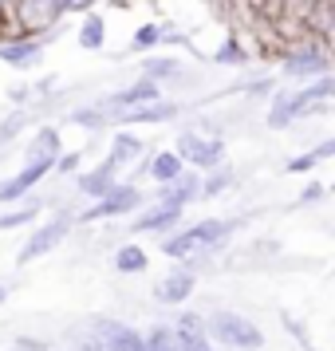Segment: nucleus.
I'll list each match as a JSON object with an SVG mask.
<instances>
[{
    "mask_svg": "<svg viewBox=\"0 0 335 351\" xmlns=\"http://www.w3.org/2000/svg\"><path fill=\"white\" fill-rule=\"evenodd\" d=\"M44 40L48 36H36V32H12L0 36V64L16 67V71H28V67L40 64V56H44Z\"/></svg>",
    "mask_w": 335,
    "mask_h": 351,
    "instance_id": "423d86ee",
    "label": "nucleus"
},
{
    "mask_svg": "<svg viewBox=\"0 0 335 351\" xmlns=\"http://www.w3.org/2000/svg\"><path fill=\"white\" fill-rule=\"evenodd\" d=\"M300 114H308V103H303V95L300 91H272V107H269V130H284V127H292Z\"/></svg>",
    "mask_w": 335,
    "mask_h": 351,
    "instance_id": "9d476101",
    "label": "nucleus"
},
{
    "mask_svg": "<svg viewBox=\"0 0 335 351\" xmlns=\"http://www.w3.org/2000/svg\"><path fill=\"white\" fill-rule=\"evenodd\" d=\"M182 213L186 209L174 206V202H154L142 217H134V233H170L182 225Z\"/></svg>",
    "mask_w": 335,
    "mask_h": 351,
    "instance_id": "9b49d317",
    "label": "nucleus"
},
{
    "mask_svg": "<svg viewBox=\"0 0 335 351\" xmlns=\"http://www.w3.org/2000/svg\"><path fill=\"white\" fill-rule=\"evenodd\" d=\"M146 265H150V256H146L142 245H119V253H114L119 276H138V272H146Z\"/></svg>",
    "mask_w": 335,
    "mask_h": 351,
    "instance_id": "f3484780",
    "label": "nucleus"
},
{
    "mask_svg": "<svg viewBox=\"0 0 335 351\" xmlns=\"http://www.w3.org/2000/svg\"><path fill=\"white\" fill-rule=\"evenodd\" d=\"M280 71H284L288 80H312V75H323V71H332V48H327L319 36H303V40H296V44L284 48Z\"/></svg>",
    "mask_w": 335,
    "mask_h": 351,
    "instance_id": "f03ea898",
    "label": "nucleus"
},
{
    "mask_svg": "<svg viewBox=\"0 0 335 351\" xmlns=\"http://www.w3.org/2000/svg\"><path fill=\"white\" fill-rule=\"evenodd\" d=\"M142 75L146 80H154V83L174 80V75H182V64H177L174 56H150V60L142 64Z\"/></svg>",
    "mask_w": 335,
    "mask_h": 351,
    "instance_id": "393cba45",
    "label": "nucleus"
},
{
    "mask_svg": "<svg viewBox=\"0 0 335 351\" xmlns=\"http://www.w3.org/2000/svg\"><path fill=\"white\" fill-rule=\"evenodd\" d=\"M71 225H75V217L71 213H55V217H48V221L36 229L32 237H28V245L20 249V265H32V261H40V256H48L55 245H64V237L71 233Z\"/></svg>",
    "mask_w": 335,
    "mask_h": 351,
    "instance_id": "39448f33",
    "label": "nucleus"
},
{
    "mask_svg": "<svg viewBox=\"0 0 335 351\" xmlns=\"http://www.w3.org/2000/svg\"><path fill=\"white\" fill-rule=\"evenodd\" d=\"M229 186H233V170L221 162V166L209 170V178H201V197H217V193H225Z\"/></svg>",
    "mask_w": 335,
    "mask_h": 351,
    "instance_id": "bb28decb",
    "label": "nucleus"
},
{
    "mask_svg": "<svg viewBox=\"0 0 335 351\" xmlns=\"http://www.w3.org/2000/svg\"><path fill=\"white\" fill-rule=\"evenodd\" d=\"M114 174H119V166H114L111 158H103L95 170H87V174H75V190H79L83 197H91V202H95V197H103V193H111V186L119 182Z\"/></svg>",
    "mask_w": 335,
    "mask_h": 351,
    "instance_id": "f8f14e48",
    "label": "nucleus"
},
{
    "mask_svg": "<svg viewBox=\"0 0 335 351\" xmlns=\"http://www.w3.org/2000/svg\"><path fill=\"white\" fill-rule=\"evenodd\" d=\"M323 186H319V182H312V186H303V193H300V202H316V197H323Z\"/></svg>",
    "mask_w": 335,
    "mask_h": 351,
    "instance_id": "4c0bfd02",
    "label": "nucleus"
},
{
    "mask_svg": "<svg viewBox=\"0 0 335 351\" xmlns=\"http://www.w3.org/2000/svg\"><path fill=\"white\" fill-rule=\"evenodd\" d=\"M71 123L83 127V130H103L107 127V111H103V107H75V111H71Z\"/></svg>",
    "mask_w": 335,
    "mask_h": 351,
    "instance_id": "cd10ccee",
    "label": "nucleus"
},
{
    "mask_svg": "<svg viewBox=\"0 0 335 351\" xmlns=\"http://www.w3.org/2000/svg\"><path fill=\"white\" fill-rule=\"evenodd\" d=\"M32 99V87L28 83H16V87H8V103H16V107H24Z\"/></svg>",
    "mask_w": 335,
    "mask_h": 351,
    "instance_id": "f704fd0d",
    "label": "nucleus"
},
{
    "mask_svg": "<svg viewBox=\"0 0 335 351\" xmlns=\"http://www.w3.org/2000/svg\"><path fill=\"white\" fill-rule=\"evenodd\" d=\"M177 103L170 99H154V103H142V107H134V111H123L119 114V123H166V119H177Z\"/></svg>",
    "mask_w": 335,
    "mask_h": 351,
    "instance_id": "2eb2a0df",
    "label": "nucleus"
},
{
    "mask_svg": "<svg viewBox=\"0 0 335 351\" xmlns=\"http://www.w3.org/2000/svg\"><path fill=\"white\" fill-rule=\"evenodd\" d=\"M83 150H67V154H55V170L51 174H79Z\"/></svg>",
    "mask_w": 335,
    "mask_h": 351,
    "instance_id": "7c9ffc66",
    "label": "nucleus"
},
{
    "mask_svg": "<svg viewBox=\"0 0 335 351\" xmlns=\"http://www.w3.org/2000/svg\"><path fill=\"white\" fill-rule=\"evenodd\" d=\"M0 4H4V12H8V16H12V4H16V0H0Z\"/></svg>",
    "mask_w": 335,
    "mask_h": 351,
    "instance_id": "a19ab883",
    "label": "nucleus"
},
{
    "mask_svg": "<svg viewBox=\"0 0 335 351\" xmlns=\"http://www.w3.org/2000/svg\"><path fill=\"white\" fill-rule=\"evenodd\" d=\"M319 158L316 150H308V154H296V158H288V174H308V170H316Z\"/></svg>",
    "mask_w": 335,
    "mask_h": 351,
    "instance_id": "473e14b6",
    "label": "nucleus"
},
{
    "mask_svg": "<svg viewBox=\"0 0 335 351\" xmlns=\"http://www.w3.org/2000/svg\"><path fill=\"white\" fill-rule=\"evenodd\" d=\"M201 197V178L197 174H182L174 178V182H166V186H158V202H174V206H190V202H197Z\"/></svg>",
    "mask_w": 335,
    "mask_h": 351,
    "instance_id": "4468645a",
    "label": "nucleus"
},
{
    "mask_svg": "<svg viewBox=\"0 0 335 351\" xmlns=\"http://www.w3.org/2000/svg\"><path fill=\"white\" fill-rule=\"evenodd\" d=\"M316 158H319V162L335 158V138H327V143H319V146H316Z\"/></svg>",
    "mask_w": 335,
    "mask_h": 351,
    "instance_id": "58836bf2",
    "label": "nucleus"
},
{
    "mask_svg": "<svg viewBox=\"0 0 335 351\" xmlns=\"http://www.w3.org/2000/svg\"><path fill=\"white\" fill-rule=\"evenodd\" d=\"M55 154H64V138H60V130L55 127H40L32 138V150H28V158H55Z\"/></svg>",
    "mask_w": 335,
    "mask_h": 351,
    "instance_id": "4be33fe9",
    "label": "nucleus"
},
{
    "mask_svg": "<svg viewBox=\"0 0 335 351\" xmlns=\"http://www.w3.org/2000/svg\"><path fill=\"white\" fill-rule=\"evenodd\" d=\"M8 304V285H0V308Z\"/></svg>",
    "mask_w": 335,
    "mask_h": 351,
    "instance_id": "ea45409f",
    "label": "nucleus"
},
{
    "mask_svg": "<svg viewBox=\"0 0 335 351\" xmlns=\"http://www.w3.org/2000/svg\"><path fill=\"white\" fill-rule=\"evenodd\" d=\"M154 99H162V83L154 80H138V83H130V87H123V91H111V95L103 99L99 107L103 111H134V107H142V103H154Z\"/></svg>",
    "mask_w": 335,
    "mask_h": 351,
    "instance_id": "1a4fd4ad",
    "label": "nucleus"
},
{
    "mask_svg": "<svg viewBox=\"0 0 335 351\" xmlns=\"http://www.w3.org/2000/svg\"><path fill=\"white\" fill-rule=\"evenodd\" d=\"M327 190H332V193H335V182H332V186H327Z\"/></svg>",
    "mask_w": 335,
    "mask_h": 351,
    "instance_id": "79ce46f5",
    "label": "nucleus"
},
{
    "mask_svg": "<svg viewBox=\"0 0 335 351\" xmlns=\"http://www.w3.org/2000/svg\"><path fill=\"white\" fill-rule=\"evenodd\" d=\"M12 351H48V343L44 339H32V335H16Z\"/></svg>",
    "mask_w": 335,
    "mask_h": 351,
    "instance_id": "72a5a7b5",
    "label": "nucleus"
},
{
    "mask_svg": "<svg viewBox=\"0 0 335 351\" xmlns=\"http://www.w3.org/2000/svg\"><path fill=\"white\" fill-rule=\"evenodd\" d=\"M146 351H177V332L174 328H166V324L150 328V335H146Z\"/></svg>",
    "mask_w": 335,
    "mask_h": 351,
    "instance_id": "c85d7f7f",
    "label": "nucleus"
},
{
    "mask_svg": "<svg viewBox=\"0 0 335 351\" xmlns=\"http://www.w3.org/2000/svg\"><path fill=\"white\" fill-rule=\"evenodd\" d=\"M225 162V143L221 138H201V146L193 150L190 166L193 170H213V166H221Z\"/></svg>",
    "mask_w": 335,
    "mask_h": 351,
    "instance_id": "5701e85b",
    "label": "nucleus"
},
{
    "mask_svg": "<svg viewBox=\"0 0 335 351\" xmlns=\"http://www.w3.org/2000/svg\"><path fill=\"white\" fill-rule=\"evenodd\" d=\"M206 332H209V339H221L225 348H233V351L264 348V332L256 328L253 319H245L240 312H229V308H221V312H213L206 319Z\"/></svg>",
    "mask_w": 335,
    "mask_h": 351,
    "instance_id": "7ed1b4c3",
    "label": "nucleus"
},
{
    "mask_svg": "<svg viewBox=\"0 0 335 351\" xmlns=\"http://www.w3.org/2000/svg\"><path fill=\"white\" fill-rule=\"evenodd\" d=\"M24 127H28V114H24V111H16L12 119H8V123H0V146L12 143V138H16V134H20Z\"/></svg>",
    "mask_w": 335,
    "mask_h": 351,
    "instance_id": "2f4dec72",
    "label": "nucleus"
},
{
    "mask_svg": "<svg viewBox=\"0 0 335 351\" xmlns=\"http://www.w3.org/2000/svg\"><path fill=\"white\" fill-rule=\"evenodd\" d=\"M142 150L146 146H142L138 134H130V130H114L111 134V154H107V158H111L114 166H127V162H134Z\"/></svg>",
    "mask_w": 335,
    "mask_h": 351,
    "instance_id": "dca6fc26",
    "label": "nucleus"
},
{
    "mask_svg": "<svg viewBox=\"0 0 335 351\" xmlns=\"http://www.w3.org/2000/svg\"><path fill=\"white\" fill-rule=\"evenodd\" d=\"M138 202H142V190H138V186L114 182L111 193L95 197L91 206L83 209V213H75V221H79V225H91V221H107V217H119V213H134V209H138Z\"/></svg>",
    "mask_w": 335,
    "mask_h": 351,
    "instance_id": "20e7f679",
    "label": "nucleus"
},
{
    "mask_svg": "<svg viewBox=\"0 0 335 351\" xmlns=\"http://www.w3.org/2000/svg\"><path fill=\"white\" fill-rule=\"evenodd\" d=\"M233 229H237L233 221L206 217V221L190 225V229H177V233H170V237L162 241V253L170 256V261H190L197 249H217V245H221Z\"/></svg>",
    "mask_w": 335,
    "mask_h": 351,
    "instance_id": "f257e3e1",
    "label": "nucleus"
},
{
    "mask_svg": "<svg viewBox=\"0 0 335 351\" xmlns=\"http://www.w3.org/2000/svg\"><path fill=\"white\" fill-rule=\"evenodd\" d=\"M40 213H44L40 202H24V206L12 202L8 213H0V233H8V229H24V225H36V221H40Z\"/></svg>",
    "mask_w": 335,
    "mask_h": 351,
    "instance_id": "aec40b11",
    "label": "nucleus"
},
{
    "mask_svg": "<svg viewBox=\"0 0 335 351\" xmlns=\"http://www.w3.org/2000/svg\"><path fill=\"white\" fill-rule=\"evenodd\" d=\"M193 288H197L193 272H190V269H177V272H170V276H166L158 288H154V296H158V304H170V308H177V304H186V300L193 296Z\"/></svg>",
    "mask_w": 335,
    "mask_h": 351,
    "instance_id": "ddd939ff",
    "label": "nucleus"
},
{
    "mask_svg": "<svg viewBox=\"0 0 335 351\" xmlns=\"http://www.w3.org/2000/svg\"><path fill=\"white\" fill-rule=\"evenodd\" d=\"M213 64H221V67H245L249 64V48L240 44V36H225L221 44H217V51H213Z\"/></svg>",
    "mask_w": 335,
    "mask_h": 351,
    "instance_id": "412c9836",
    "label": "nucleus"
},
{
    "mask_svg": "<svg viewBox=\"0 0 335 351\" xmlns=\"http://www.w3.org/2000/svg\"><path fill=\"white\" fill-rule=\"evenodd\" d=\"M303 103L312 107V103H327V99H335V71H323V75H312L308 80V87H300Z\"/></svg>",
    "mask_w": 335,
    "mask_h": 351,
    "instance_id": "b1692460",
    "label": "nucleus"
},
{
    "mask_svg": "<svg viewBox=\"0 0 335 351\" xmlns=\"http://www.w3.org/2000/svg\"><path fill=\"white\" fill-rule=\"evenodd\" d=\"M146 170H150V178H154L158 186H166V182H174V178L186 170V162L177 158V150H158V154L150 158V166H146Z\"/></svg>",
    "mask_w": 335,
    "mask_h": 351,
    "instance_id": "a211bd4d",
    "label": "nucleus"
},
{
    "mask_svg": "<svg viewBox=\"0 0 335 351\" xmlns=\"http://www.w3.org/2000/svg\"><path fill=\"white\" fill-rule=\"evenodd\" d=\"M95 339L103 351H146V335L123 319H95Z\"/></svg>",
    "mask_w": 335,
    "mask_h": 351,
    "instance_id": "6e6552de",
    "label": "nucleus"
},
{
    "mask_svg": "<svg viewBox=\"0 0 335 351\" xmlns=\"http://www.w3.org/2000/svg\"><path fill=\"white\" fill-rule=\"evenodd\" d=\"M79 48L83 51H99L103 48V40H107V20L99 16V12H87V16L79 20Z\"/></svg>",
    "mask_w": 335,
    "mask_h": 351,
    "instance_id": "6ab92c4d",
    "label": "nucleus"
},
{
    "mask_svg": "<svg viewBox=\"0 0 335 351\" xmlns=\"http://www.w3.org/2000/svg\"><path fill=\"white\" fill-rule=\"evenodd\" d=\"M162 44V24H142L138 32H134V40H130V48L134 51H150Z\"/></svg>",
    "mask_w": 335,
    "mask_h": 351,
    "instance_id": "c756f323",
    "label": "nucleus"
},
{
    "mask_svg": "<svg viewBox=\"0 0 335 351\" xmlns=\"http://www.w3.org/2000/svg\"><path fill=\"white\" fill-rule=\"evenodd\" d=\"M177 332V351H213L206 328H174Z\"/></svg>",
    "mask_w": 335,
    "mask_h": 351,
    "instance_id": "a878e982",
    "label": "nucleus"
},
{
    "mask_svg": "<svg viewBox=\"0 0 335 351\" xmlns=\"http://www.w3.org/2000/svg\"><path fill=\"white\" fill-rule=\"evenodd\" d=\"M174 328H206V319L197 316V312H182V316H177V324Z\"/></svg>",
    "mask_w": 335,
    "mask_h": 351,
    "instance_id": "c9c22d12",
    "label": "nucleus"
},
{
    "mask_svg": "<svg viewBox=\"0 0 335 351\" xmlns=\"http://www.w3.org/2000/svg\"><path fill=\"white\" fill-rule=\"evenodd\" d=\"M51 170H55V158H28L12 178H4V182H0V206L24 202V197L36 190V182H44Z\"/></svg>",
    "mask_w": 335,
    "mask_h": 351,
    "instance_id": "0eeeda50",
    "label": "nucleus"
},
{
    "mask_svg": "<svg viewBox=\"0 0 335 351\" xmlns=\"http://www.w3.org/2000/svg\"><path fill=\"white\" fill-rule=\"evenodd\" d=\"M245 91H249V95H269V91H272V80H256V83H245Z\"/></svg>",
    "mask_w": 335,
    "mask_h": 351,
    "instance_id": "e433bc0d",
    "label": "nucleus"
}]
</instances>
